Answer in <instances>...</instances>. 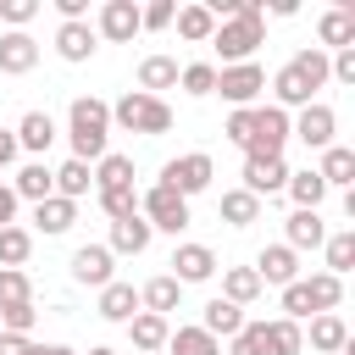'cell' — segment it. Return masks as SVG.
<instances>
[{
  "label": "cell",
  "mask_w": 355,
  "mask_h": 355,
  "mask_svg": "<svg viewBox=\"0 0 355 355\" xmlns=\"http://www.w3.org/2000/svg\"><path fill=\"white\" fill-rule=\"evenodd\" d=\"M50 178H55V194H61V200H72V205L94 189V166H89V161H61Z\"/></svg>",
  "instance_id": "4316f807"
},
{
  "label": "cell",
  "mask_w": 355,
  "mask_h": 355,
  "mask_svg": "<svg viewBox=\"0 0 355 355\" xmlns=\"http://www.w3.org/2000/svg\"><path fill=\"white\" fill-rule=\"evenodd\" d=\"M72 222H78V205H72V200H61V194H50V200H39V205H33V227H39V233H50V239H55V233H67Z\"/></svg>",
  "instance_id": "83f0119b"
},
{
  "label": "cell",
  "mask_w": 355,
  "mask_h": 355,
  "mask_svg": "<svg viewBox=\"0 0 355 355\" xmlns=\"http://www.w3.org/2000/svg\"><path fill=\"white\" fill-rule=\"evenodd\" d=\"M255 277L272 283V288H288V283L300 277V255H294L288 244H266V250L255 255Z\"/></svg>",
  "instance_id": "4fadbf2b"
},
{
  "label": "cell",
  "mask_w": 355,
  "mask_h": 355,
  "mask_svg": "<svg viewBox=\"0 0 355 355\" xmlns=\"http://www.w3.org/2000/svg\"><path fill=\"white\" fill-rule=\"evenodd\" d=\"M11 161H17V133L0 128V166H11Z\"/></svg>",
  "instance_id": "db71d44e"
},
{
  "label": "cell",
  "mask_w": 355,
  "mask_h": 355,
  "mask_svg": "<svg viewBox=\"0 0 355 355\" xmlns=\"http://www.w3.org/2000/svg\"><path fill=\"white\" fill-rule=\"evenodd\" d=\"M172 17H178V6H172V0H150V6H139V33H144V28H150V33L172 28Z\"/></svg>",
  "instance_id": "bcb514c9"
},
{
  "label": "cell",
  "mask_w": 355,
  "mask_h": 355,
  "mask_svg": "<svg viewBox=\"0 0 355 355\" xmlns=\"http://www.w3.org/2000/svg\"><path fill=\"white\" fill-rule=\"evenodd\" d=\"M261 327H266V322H244V327L233 333V349H227V355H266V338H261Z\"/></svg>",
  "instance_id": "681fc988"
},
{
  "label": "cell",
  "mask_w": 355,
  "mask_h": 355,
  "mask_svg": "<svg viewBox=\"0 0 355 355\" xmlns=\"http://www.w3.org/2000/svg\"><path fill=\"white\" fill-rule=\"evenodd\" d=\"M33 17H39V0H0V22H11V33H28Z\"/></svg>",
  "instance_id": "7dc6e473"
},
{
  "label": "cell",
  "mask_w": 355,
  "mask_h": 355,
  "mask_svg": "<svg viewBox=\"0 0 355 355\" xmlns=\"http://www.w3.org/2000/svg\"><path fill=\"white\" fill-rule=\"evenodd\" d=\"M161 355H222V344H216L205 327H178V333L166 338Z\"/></svg>",
  "instance_id": "d590c367"
},
{
  "label": "cell",
  "mask_w": 355,
  "mask_h": 355,
  "mask_svg": "<svg viewBox=\"0 0 355 355\" xmlns=\"http://www.w3.org/2000/svg\"><path fill=\"white\" fill-rule=\"evenodd\" d=\"M322 250H327V272H333V277H344V272L355 266V227H344V233L322 239Z\"/></svg>",
  "instance_id": "ab89813d"
},
{
  "label": "cell",
  "mask_w": 355,
  "mask_h": 355,
  "mask_svg": "<svg viewBox=\"0 0 355 355\" xmlns=\"http://www.w3.org/2000/svg\"><path fill=\"white\" fill-rule=\"evenodd\" d=\"M0 355H33V338H22V333H0Z\"/></svg>",
  "instance_id": "816d5d0a"
},
{
  "label": "cell",
  "mask_w": 355,
  "mask_h": 355,
  "mask_svg": "<svg viewBox=\"0 0 355 355\" xmlns=\"http://www.w3.org/2000/svg\"><path fill=\"white\" fill-rule=\"evenodd\" d=\"M11 194H17V200H33V205H39V200H50V194H55L50 166H44V161H28V166L17 172V183H11Z\"/></svg>",
  "instance_id": "4dcf8cb0"
},
{
  "label": "cell",
  "mask_w": 355,
  "mask_h": 355,
  "mask_svg": "<svg viewBox=\"0 0 355 355\" xmlns=\"http://www.w3.org/2000/svg\"><path fill=\"white\" fill-rule=\"evenodd\" d=\"M178 300H183V283L178 277H150L144 288H139V311H150V316H166V311H178Z\"/></svg>",
  "instance_id": "d4e9b609"
},
{
  "label": "cell",
  "mask_w": 355,
  "mask_h": 355,
  "mask_svg": "<svg viewBox=\"0 0 355 355\" xmlns=\"http://www.w3.org/2000/svg\"><path fill=\"white\" fill-rule=\"evenodd\" d=\"M250 111H255V105H250ZM250 111H233V116H227V122H222V133H227V139H233V144H239V150H244V144H250Z\"/></svg>",
  "instance_id": "f907efd6"
},
{
  "label": "cell",
  "mask_w": 355,
  "mask_h": 355,
  "mask_svg": "<svg viewBox=\"0 0 355 355\" xmlns=\"http://www.w3.org/2000/svg\"><path fill=\"white\" fill-rule=\"evenodd\" d=\"M261 89H266V72H261L255 61H239V67H222V72H216V94H222L233 111H250Z\"/></svg>",
  "instance_id": "52a82bcc"
},
{
  "label": "cell",
  "mask_w": 355,
  "mask_h": 355,
  "mask_svg": "<svg viewBox=\"0 0 355 355\" xmlns=\"http://www.w3.org/2000/svg\"><path fill=\"white\" fill-rule=\"evenodd\" d=\"M294 67L311 78V89H322V83H327V50H316V44H311V50H300V55H294Z\"/></svg>",
  "instance_id": "c3c4849f"
},
{
  "label": "cell",
  "mask_w": 355,
  "mask_h": 355,
  "mask_svg": "<svg viewBox=\"0 0 355 355\" xmlns=\"http://www.w3.org/2000/svg\"><path fill=\"white\" fill-rule=\"evenodd\" d=\"M100 39H111V44H128L133 33H139V6L133 0H105L100 6V28H94Z\"/></svg>",
  "instance_id": "5bb4252c"
},
{
  "label": "cell",
  "mask_w": 355,
  "mask_h": 355,
  "mask_svg": "<svg viewBox=\"0 0 355 355\" xmlns=\"http://www.w3.org/2000/svg\"><path fill=\"white\" fill-rule=\"evenodd\" d=\"M333 133H338V116H333V105H322V100H311L300 116H288V139H305L311 150H327Z\"/></svg>",
  "instance_id": "ba28073f"
},
{
  "label": "cell",
  "mask_w": 355,
  "mask_h": 355,
  "mask_svg": "<svg viewBox=\"0 0 355 355\" xmlns=\"http://www.w3.org/2000/svg\"><path fill=\"white\" fill-rule=\"evenodd\" d=\"M283 144H288V111L255 105L250 111V144H244V155H283Z\"/></svg>",
  "instance_id": "5b68a950"
},
{
  "label": "cell",
  "mask_w": 355,
  "mask_h": 355,
  "mask_svg": "<svg viewBox=\"0 0 355 355\" xmlns=\"http://www.w3.org/2000/svg\"><path fill=\"white\" fill-rule=\"evenodd\" d=\"M288 200H294V211H316L322 200H327V183L316 178V166H305V172H288Z\"/></svg>",
  "instance_id": "1f68e13d"
},
{
  "label": "cell",
  "mask_w": 355,
  "mask_h": 355,
  "mask_svg": "<svg viewBox=\"0 0 355 355\" xmlns=\"http://www.w3.org/2000/svg\"><path fill=\"white\" fill-rule=\"evenodd\" d=\"M316 178H322L327 189H344V194H349V189H355V150H349V144H327Z\"/></svg>",
  "instance_id": "ac0fdd59"
},
{
  "label": "cell",
  "mask_w": 355,
  "mask_h": 355,
  "mask_svg": "<svg viewBox=\"0 0 355 355\" xmlns=\"http://www.w3.org/2000/svg\"><path fill=\"white\" fill-rule=\"evenodd\" d=\"M111 122H116V128H128V133L161 139V133H172V105H166V100H155V94L128 89V94L111 105Z\"/></svg>",
  "instance_id": "3957f363"
},
{
  "label": "cell",
  "mask_w": 355,
  "mask_h": 355,
  "mask_svg": "<svg viewBox=\"0 0 355 355\" xmlns=\"http://www.w3.org/2000/svg\"><path fill=\"white\" fill-rule=\"evenodd\" d=\"M305 288H311V305H316V316H322V311H333V305L344 300V277H333V272H316V277H305Z\"/></svg>",
  "instance_id": "60d3db41"
},
{
  "label": "cell",
  "mask_w": 355,
  "mask_h": 355,
  "mask_svg": "<svg viewBox=\"0 0 355 355\" xmlns=\"http://www.w3.org/2000/svg\"><path fill=\"white\" fill-rule=\"evenodd\" d=\"M33 355H78V349H67V344H33Z\"/></svg>",
  "instance_id": "11a10c76"
},
{
  "label": "cell",
  "mask_w": 355,
  "mask_h": 355,
  "mask_svg": "<svg viewBox=\"0 0 355 355\" xmlns=\"http://www.w3.org/2000/svg\"><path fill=\"white\" fill-rule=\"evenodd\" d=\"M316 39L327 44V50H349L355 44V11L349 6H333V11H322V22H316ZM316 44V50H322Z\"/></svg>",
  "instance_id": "44dd1931"
},
{
  "label": "cell",
  "mask_w": 355,
  "mask_h": 355,
  "mask_svg": "<svg viewBox=\"0 0 355 355\" xmlns=\"http://www.w3.org/2000/svg\"><path fill=\"white\" fill-rule=\"evenodd\" d=\"M261 338H266V355H300V349H305V327H300V322H288V316L266 322V327H261Z\"/></svg>",
  "instance_id": "d6a6232c"
},
{
  "label": "cell",
  "mask_w": 355,
  "mask_h": 355,
  "mask_svg": "<svg viewBox=\"0 0 355 355\" xmlns=\"http://www.w3.org/2000/svg\"><path fill=\"white\" fill-rule=\"evenodd\" d=\"M211 178H216V166H211V155H205V150H189V155H178V161H166V166H161V189H172V194H183V200L205 194V189H211Z\"/></svg>",
  "instance_id": "277c9868"
},
{
  "label": "cell",
  "mask_w": 355,
  "mask_h": 355,
  "mask_svg": "<svg viewBox=\"0 0 355 355\" xmlns=\"http://www.w3.org/2000/svg\"><path fill=\"white\" fill-rule=\"evenodd\" d=\"M128 338H133V349H139V355H161V349H166V338H172V322H166V316L139 311V316L128 322Z\"/></svg>",
  "instance_id": "d6986e66"
},
{
  "label": "cell",
  "mask_w": 355,
  "mask_h": 355,
  "mask_svg": "<svg viewBox=\"0 0 355 355\" xmlns=\"http://www.w3.org/2000/svg\"><path fill=\"white\" fill-rule=\"evenodd\" d=\"M100 211H105L111 222L139 216V194H133V189H100Z\"/></svg>",
  "instance_id": "7bdbcfd3"
},
{
  "label": "cell",
  "mask_w": 355,
  "mask_h": 355,
  "mask_svg": "<svg viewBox=\"0 0 355 355\" xmlns=\"http://www.w3.org/2000/svg\"><path fill=\"white\" fill-rule=\"evenodd\" d=\"M178 33L189 39V44H211V33H216V17L205 11V6H178Z\"/></svg>",
  "instance_id": "e575fe53"
},
{
  "label": "cell",
  "mask_w": 355,
  "mask_h": 355,
  "mask_svg": "<svg viewBox=\"0 0 355 355\" xmlns=\"http://www.w3.org/2000/svg\"><path fill=\"white\" fill-rule=\"evenodd\" d=\"M311 349H316V355H344V349H349V327H344L338 311L311 316Z\"/></svg>",
  "instance_id": "ffe728a7"
},
{
  "label": "cell",
  "mask_w": 355,
  "mask_h": 355,
  "mask_svg": "<svg viewBox=\"0 0 355 355\" xmlns=\"http://www.w3.org/2000/svg\"><path fill=\"white\" fill-rule=\"evenodd\" d=\"M33 322H39V311H33V300H22V305H0V333H33Z\"/></svg>",
  "instance_id": "f6af8a7d"
},
{
  "label": "cell",
  "mask_w": 355,
  "mask_h": 355,
  "mask_svg": "<svg viewBox=\"0 0 355 355\" xmlns=\"http://www.w3.org/2000/svg\"><path fill=\"white\" fill-rule=\"evenodd\" d=\"M94 189H133V155L105 150V155L94 161Z\"/></svg>",
  "instance_id": "836d02e7"
},
{
  "label": "cell",
  "mask_w": 355,
  "mask_h": 355,
  "mask_svg": "<svg viewBox=\"0 0 355 355\" xmlns=\"http://www.w3.org/2000/svg\"><path fill=\"white\" fill-rule=\"evenodd\" d=\"M161 89H178V61L172 55H144L139 61V94L161 100Z\"/></svg>",
  "instance_id": "484cf974"
},
{
  "label": "cell",
  "mask_w": 355,
  "mask_h": 355,
  "mask_svg": "<svg viewBox=\"0 0 355 355\" xmlns=\"http://www.w3.org/2000/svg\"><path fill=\"white\" fill-rule=\"evenodd\" d=\"M17 222V194H11V183H0V227H11Z\"/></svg>",
  "instance_id": "f5cc1de1"
},
{
  "label": "cell",
  "mask_w": 355,
  "mask_h": 355,
  "mask_svg": "<svg viewBox=\"0 0 355 355\" xmlns=\"http://www.w3.org/2000/svg\"><path fill=\"white\" fill-rule=\"evenodd\" d=\"M261 288H266V283L255 277V266H227V272H222V300L239 305V311H244L250 300H261Z\"/></svg>",
  "instance_id": "f1b7e54d"
},
{
  "label": "cell",
  "mask_w": 355,
  "mask_h": 355,
  "mask_svg": "<svg viewBox=\"0 0 355 355\" xmlns=\"http://www.w3.org/2000/svg\"><path fill=\"white\" fill-rule=\"evenodd\" d=\"M166 277H178L183 288H189V283H211V277H216V255H211L205 244H178Z\"/></svg>",
  "instance_id": "8fae6325"
},
{
  "label": "cell",
  "mask_w": 355,
  "mask_h": 355,
  "mask_svg": "<svg viewBox=\"0 0 355 355\" xmlns=\"http://www.w3.org/2000/svg\"><path fill=\"white\" fill-rule=\"evenodd\" d=\"M28 255H33V233L28 227H0V266H28Z\"/></svg>",
  "instance_id": "74e56055"
},
{
  "label": "cell",
  "mask_w": 355,
  "mask_h": 355,
  "mask_svg": "<svg viewBox=\"0 0 355 355\" xmlns=\"http://www.w3.org/2000/svg\"><path fill=\"white\" fill-rule=\"evenodd\" d=\"M33 67H39L33 33H0V72H6V78H22V72H33Z\"/></svg>",
  "instance_id": "2e32d148"
},
{
  "label": "cell",
  "mask_w": 355,
  "mask_h": 355,
  "mask_svg": "<svg viewBox=\"0 0 355 355\" xmlns=\"http://www.w3.org/2000/svg\"><path fill=\"white\" fill-rule=\"evenodd\" d=\"M111 250L105 244H78L72 250V283H83V288H105L111 283Z\"/></svg>",
  "instance_id": "30bf717a"
},
{
  "label": "cell",
  "mask_w": 355,
  "mask_h": 355,
  "mask_svg": "<svg viewBox=\"0 0 355 355\" xmlns=\"http://www.w3.org/2000/svg\"><path fill=\"white\" fill-rule=\"evenodd\" d=\"M105 250H111V255H144V250H150V222H144V216H122V222H111Z\"/></svg>",
  "instance_id": "603a6c76"
},
{
  "label": "cell",
  "mask_w": 355,
  "mask_h": 355,
  "mask_svg": "<svg viewBox=\"0 0 355 355\" xmlns=\"http://www.w3.org/2000/svg\"><path fill=\"white\" fill-rule=\"evenodd\" d=\"M178 83H183V94L205 100V94H216V67L211 61H189V67H178Z\"/></svg>",
  "instance_id": "f35d334b"
},
{
  "label": "cell",
  "mask_w": 355,
  "mask_h": 355,
  "mask_svg": "<svg viewBox=\"0 0 355 355\" xmlns=\"http://www.w3.org/2000/svg\"><path fill=\"white\" fill-rule=\"evenodd\" d=\"M94 50H100V33H94L89 22H61V28H55V55H61V61L78 67V61H89Z\"/></svg>",
  "instance_id": "9a60e30c"
},
{
  "label": "cell",
  "mask_w": 355,
  "mask_h": 355,
  "mask_svg": "<svg viewBox=\"0 0 355 355\" xmlns=\"http://www.w3.org/2000/svg\"><path fill=\"white\" fill-rule=\"evenodd\" d=\"M100 316H105V322H122V327H128V322L139 316V288H133V283H116V277H111V283L100 288Z\"/></svg>",
  "instance_id": "cb8c5ba5"
},
{
  "label": "cell",
  "mask_w": 355,
  "mask_h": 355,
  "mask_svg": "<svg viewBox=\"0 0 355 355\" xmlns=\"http://www.w3.org/2000/svg\"><path fill=\"white\" fill-rule=\"evenodd\" d=\"M89 355H116V349H111V344H94V349H89Z\"/></svg>",
  "instance_id": "9f6ffc18"
},
{
  "label": "cell",
  "mask_w": 355,
  "mask_h": 355,
  "mask_svg": "<svg viewBox=\"0 0 355 355\" xmlns=\"http://www.w3.org/2000/svg\"><path fill=\"white\" fill-rule=\"evenodd\" d=\"M11 133H17V150L44 155V150L55 144V116H50V111H22V122H17Z\"/></svg>",
  "instance_id": "e0dca14e"
},
{
  "label": "cell",
  "mask_w": 355,
  "mask_h": 355,
  "mask_svg": "<svg viewBox=\"0 0 355 355\" xmlns=\"http://www.w3.org/2000/svg\"><path fill=\"white\" fill-rule=\"evenodd\" d=\"M22 300H33L28 272L22 266H0V305H22Z\"/></svg>",
  "instance_id": "b9f144b4"
},
{
  "label": "cell",
  "mask_w": 355,
  "mask_h": 355,
  "mask_svg": "<svg viewBox=\"0 0 355 355\" xmlns=\"http://www.w3.org/2000/svg\"><path fill=\"white\" fill-rule=\"evenodd\" d=\"M272 94H277V100H272L277 111H288V105H294V111H305V105L316 100L311 78H305V72H300L294 61H283V67H277V78H272Z\"/></svg>",
  "instance_id": "7c38bea8"
},
{
  "label": "cell",
  "mask_w": 355,
  "mask_h": 355,
  "mask_svg": "<svg viewBox=\"0 0 355 355\" xmlns=\"http://www.w3.org/2000/svg\"><path fill=\"white\" fill-rule=\"evenodd\" d=\"M255 216H261V200L255 194H244V189H227L222 194V222L227 227H250Z\"/></svg>",
  "instance_id": "8d00e7d4"
},
{
  "label": "cell",
  "mask_w": 355,
  "mask_h": 355,
  "mask_svg": "<svg viewBox=\"0 0 355 355\" xmlns=\"http://www.w3.org/2000/svg\"><path fill=\"white\" fill-rule=\"evenodd\" d=\"M67 139H72V161H100L105 155V139H111V105L94 100V94H78L67 105Z\"/></svg>",
  "instance_id": "7a4b0ae2"
},
{
  "label": "cell",
  "mask_w": 355,
  "mask_h": 355,
  "mask_svg": "<svg viewBox=\"0 0 355 355\" xmlns=\"http://www.w3.org/2000/svg\"><path fill=\"white\" fill-rule=\"evenodd\" d=\"M322 239H327V227H322V216L316 211H294L288 222H283V244L300 255V250H322Z\"/></svg>",
  "instance_id": "7402d4cb"
},
{
  "label": "cell",
  "mask_w": 355,
  "mask_h": 355,
  "mask_svg": "<svg viewBox=\"0 0 355 355\" xmlns=\"http://www.w3.org/2000/svg\"><path fill=\"white\" fill-rule=\"evenodd\" d=\"M139 216L150 222V233H155V227H161V233H183V227H189V200L155 183V189H144V200H139Z\"/></svg>",
  "instance_id": "8992f818"
},
{
  "label": "cell",
  "mask_w": 355,
  "mask_h": 355,
  "mask_svg": "<svg viewBox=\"0 0 355 355\" xmlns=\"http://www.w3.org/2000/svg\"><path fill=\"white\" fill-rule=\"evenodd\" d=\"M288 183V161L283 155H244V194H277Z\"/></svg>",
  "instance_id": "9c48e42d"
},
{
  "label": "cell",
  "mask_w": 355,
  "mask_h": 355,
  "mask_svg": "<svg viewBox=\"0 0 355 355\" xmlns=\"http://www.w3.org/2000/svg\"><path fill=\"white\" fill-rule=\"evenodd\" d=\"M200 327H205V333L222 344V338H233V333L244 327V311H239V305H227V300L216 294V300H205V316H200Z\"/></svg>",
  "instance_id": "f546056e"
},
{
  "label": "cell",
  "mask_w": 355,
  "mask_h": 355,
  "mask_svg": "<svg viewBox=\"0 0 355 355\" xmlns=\"http://www.w3.org/2000/svg\"><path fill=\"white\" fill-rule=\"evenodd\" d=\"M211 44H216L222 67H239V61H250V55L266 44V6H261V0H239V11H233L227 22H216Z\"/></svg>",
  "instance_id": "6da1fadb"
},
{
  "label": "cell",
  "mask_w": 355,
  "mask_h": 355,
  "mask_svg": "<svg viewBox=\"0 0 355 355\" xmlns=\"http://www.w3.org/2000/svg\"><path fill=\"white\" fill-rule=\"evenodd\" d=\"M283 316H288V322H305V316H316V305H311V288H305V277H294V283L283 288Z\"/></svg>",
  "instance_id": "ee69618b"
}]
</instances>
